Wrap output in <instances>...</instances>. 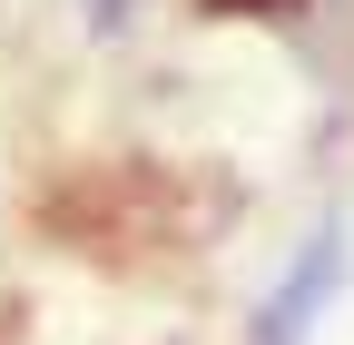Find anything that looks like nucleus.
<instances>
[{"label": "nucleus", "instance_id": "1", "mask_svg": "<svg viewBox=\"0 0 354 345\" xmlns=\"http://www.w3.org/2000/svg\"><path fill=\"white\" fill-rule=\"evenodd\" d=\"M344 218H315V237H305V256L286 267V286L256 306V345H305V326L325 316V296L344 286Z\"/></svg>", "mask_w": 354, "mask_h": 345}, {"label": "nucleus", "instance_id": "2", "mask_svg": "<svg viewBox=\"0 0 354 345\" xmlns=\"http://www.w3.org/2000/svg\"><path fill=\"white\" fill-rule=\"evenodd\" d=\"M128 10H138V0H79V20L99 30V39H109V30H128Z\"/></svg>", "mask_w": 354, "mask_h": 345}]
</instances>
